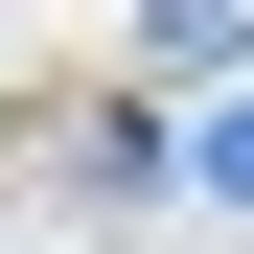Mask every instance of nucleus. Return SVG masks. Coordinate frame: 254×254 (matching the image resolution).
I'll return each mask as SVG.
<instances>
[{"label":"nucleus","instance_id":"f257e3e1","mask_svg":"<svg viewBox=\"0 0 254 254\" xmlns=\"http://www.w3.org/2000/svg\"><path fill=\"white\" fill-rule=\"evenodd\" d=\"M139 69H185V93H208V69H254V0H139Z\"/></svg>","mask_w":254,"mask_h":254},{"label":"nucleus","instance_id":"f03ea898","mask_svg":"<svg viewBox=\"0 0 254 254\" xmlns=\"http://www.w3.org/2000/svg\"><path fill=\"white\" fill-rule=\"evenodd\" d=\"M185 185H208V208H254V93H231V116H185Z\"/></svg>","mask_w":254,"mask_h":254}]
</instances>
